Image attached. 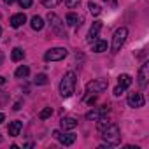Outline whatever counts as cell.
Returning a JSON list of instances; mask_svg holds the SVG:
<instances>
[{
  "label": "cell",
  "mask_w": 149,
  "mask_h": 149,
  "mask_svg": "<svg viewBox=\"0 0 149 149\" xmlns=\"http://www.w3.org/2000/svg\"><path fill=\"white\" fill-rule=\"evenodd\" d=\"M28 72H30V68L25 67V65H21V67L16 70V77H26V76H28Z\"/></svg>",
  "instance_id": "7402d4cb"
},
{
  "label": "cell",
  "mask_w": 149,
  "mask_h": 149,
  "mask_svg": "<svg viewBox=\"0 0 149 149\" xmlns=\"http://www.w3.org/2000/svg\"><path fill=\"white\" fill-rule=\"evenodd\" d=\"M123 91H125L123 88H119V86H116V90H114V95H116V97H119V95H121Z\"/></svg>",
  "instance_id": "4316f807"
},
{
  "label": "cell",
  "mask_w": 149,
  "mask_h": 149,
  "mask_svg": "<svg viewBox=\"0 0 149 149\" xmlns=\"http://www.w3.org/2000/svg\"><path fill=\"white\" fill-rule=\"evenodd\" d=\"M2 84H6V77H4V76H0V86H2Z\"/></svg>",
  "instance_id": "f1b7e54d"
},
{
  "label": "cell",
  "mask_w": 149,
  "mask_h": 149,
  "mask_svg": "<svg viewBox=\"0 0 149 149\" xmlns=\"http://www.w3.org/2000/svg\"><path fill=\"white\" fill-rule=\"evenodd\" d=\"M21 121H13L11 125H9V128H7V132H9V135L11 137H18L19 135V130H21Z\"/></svg>",
  "instance_id": "5bb4252c"
},
{
  "label": "cell",
  "mask_w": 149,
  "mask_h": 149,
  "mask_svg": "<svg viewBox=\"0 0 149 149\" xmlns=\"http://www.w3.org/2000/svg\"><path fill=\"white\" fill-rule=\"evenodd\" d=\"M2 60H4V54H2V53H0V63H2Z\"/></svg>",
  "instance_id": "1f68e13d"
},
{
  "label": "cell",
  "mask_w": 149,
  "mask_h": 149,
  "mask_svg": "<svg viewBox=\"0 0 149 149\" xmlns=\"http://www.w3.org/2000/svg\"><path fill=\"white\" fill-rule=\"evenodd\" d=\"M146 104V100H144V97H142V93H130L128 95V105L130 107H142Z\"/></svg>",
  "instance_id": "30bf717a"
},
{
  "label": "cell",
  "mask_w": 149,
  "mask_h": 149,
  "mask_svg": "<svg viewBox=\"0 0 149 149\" xmlns=\"http://www.w3.org/2000/svg\"><path fill=\"white\" fill-rule=\"evenodd\" d=\"M19 2V6L23 7V9H28V7H32V0H18Z\"/></svg>",
  "instance_id": "484cf974"
},
{
  "label": "cell",
  "mask_w": 149,
  "mask_h": 149,
  "mask_svg": "<svg viewBox=\"0 0 149 149\" xmlns=\"http://www.w3.org/2000/svg\"><path fill=\"white\" fill-rule=\"evenodd\" d=\"M67 54H68V51H67L65 47H54V49L46 51L44 60H46V61H60V60H63Z\"/></svg>",
  "instance_id": "277c9868"
},
{
  "label": "cell",
  "mask_w": 149,
  "mask_h": 149,
  "mask_svg": "<svg viewBox=\"0 0 149 149\" xmlns=\"http://www.w3.org/2000/svg\"><path fill=\"white\" fill-rule=\"evenodd\" d=\"M100 28H102V21H95V23L91 25V28H90V32H88V37H86V40H88L90 44H93V42L98 39Z\"/></svg>",
  "instance_id": "9c48e42d"
},
{
  "label": "cell",
  "mask_w": 149,
  "mask_h": 149,
  "mask_svg": "<svg viewBox=\"0 0 149 149\" xmlns=\"http://www.w3.org/2000/svg\"><path fill=\"white\" fill-rule=\"evenodd\" d=\"M47 19H49V25H51V30L54 32V33H58V35H65V30H63V25H61V21H60V18L54 14V13H49L47 14ZM67 37V35H65Z\"/></svg>",
  "instance_id": "5b68a950"
},
{
  "label": "cell",
  "mask_w": 149,
  "mask_h": 149,
  "mask_svg": "<svg viewBox=\"0 0 149 149\" xmlns=\"http://www.w3.org/2000/svg\"><path fill=\"white\" fill-rule=\"evenodd\" d=\"M65 21H67L68 26H76V25L79 23V16H77V14H74V13H70V14H67ZM79 25H81V23H79Z\"/></svg>",
  "instance_id": "ac0fdd59"
},
{
  "label": "cell",
  "mask_w": 149,
  "mask_h": 149,
  "mask_svg": "<svg viewBox=\"0 0 149 149\" xmlns=\"http://www.w3.org/2000/svg\"><path fill=\"white\" fill-rule=\"evenodd\" d=\"M130 84H132V77L128 76V74H123V76H119V81H118V86H119V88L126 90Z\"/></svg>",
  "instance_id": "9a60e30c"
},
{
  "label": "cell",
  "mask_w": 149,
  "mask_h": 149,
  "mask_svg": "<svg viewBox=\"0 0 149 149\" xmlns=\"http://www.w3.org/2000/svg\"><path fill=\"white\" fill-rule=\"evenodd\" d=\"M60 125H61L63 130H74V128L77 126V121L74 119V118H61Z\"/></svg>",
  "instance_id": "4fadbf2b"
},
{
  "label": "cell",
  "mask_w": 149,
  "mask_h": 149,
  "mask_svg": "<svg viewBox=\"0 0 149 149\" xmlns=\"http://www.w3.org/2000/svg\"><path fill=\"white\" fill-rule=\"evenodd\" d=\"M105 2L111 4V6H116V4H118V0H105Z\"/></svg>",
  "instance_id": "83f0119b"
},
{
  "label": "cell",
  "mask_w": 149,
  "mask_h": 149,
  "mask_svg": "<svg viewBox=\"0 0 149 149\" xmlns=\"http://www.w3.org/2000/svg\"><path fill=\"white\" fill-rule=\"evenodd\" d=\"M51 114H53V109H51V107H46L44 111H40V112H39V118H40V119H47Z\"/></svg>",
  "instance_id": "cb8c5ba5"
},
{
  "label": "cell",
  "mask_w": 149,
  "mask_h": 149,
  "mask_svg": "<svg viewBox=\"0 0 149 149\" xmlns=\"http://www.w3.org/2000/svg\"><path fill=\"white\" fill-rule=\"evenodd\" d=\"M23 56H25V53H23V49H21V47H14V49H13V53H11L13 61H19V60H23Z\"/></svg>",
  "instance_id": "d6986e66"
},
{
  "label": "cell",
  "mask_w": 149,
  "mask_h": 149,
  "mask_svg": "<svg viewBox=\"0 0 149 149\" xmlns=\"http://www.w3.org/2000/svg\"><path fill=\"white\" fill-rule=\"evenodd\" d=\"M88 9H90V13H91L93 16H98V14L102 13L100 6H98V4H93V2H90V4H88Z\"/></svg>",
  "instance_id": "ffe728a7"
},
{
  "label": "cell",
  "mask_w": 149,
  "mask_h": 149,
  "mask_svg": "<svg viewBox=\"0 0 149 149\" xmlns=\"http://www.w3.org/2000/svg\"><path fill=\"white\" fill-rule=\"evenodd\" d=\"M126 37H128V30H126L125 26L118 28V30L114 32V37H112V46H111V53H118V51L121 49V46L125 44Z\"/></svg>",
  "instance_id": "3957f363"
},
{
  "label": "cell",
  "mask_w": 149,
  "mask_h": 149,
  "mask_svg": "<svg viewBox=\"0 0 149 149\" xmlns=\"http://www.w3.org/2000/svg\"><path fill=\"white\" fill-rule=\"evenodd\" d=\"M33 83H35V84H39V86H42V84H47V76H46V74H37Z\"/></svg>",
  "instance_id": "44dd1931"
},
{
  "label": "cell",
  "mask_w": 149,
  "mask_h": 149,
  "mask_svg": "<svg viewBox=\"0 0 149 149\" xmlns=\"http://www.w3.org/2000/svg\"><path fill=\"white\" fill-rule=\"evenodd\" d=\"M26 21V16L23 14V13H19V14H14V16H11V19H9V25L13 26V28H19L23 23Z\"/></svg>",
  "instance_id": "7c38bea8"
},
{
  "label": "cell",
  "mask_w": 149,
  "mask_h": 149,
  "mask_svg": "<svg viewBox=\"0 0 149 149\" xmlns=\"http://www.w3.org/2000/svg\"><path fill=\"white\" fill-rule=\"evenodd\" d=\"M4 119H6V116H4V114H2V112H0V123H2V121H4Z\"/></svg>",
  "instance_id": "f546056e"
},
{
  "label": "cell",
  "mask_w": 149,
  "mask_h": 149,
  "mask_svg": "<svg viewBox=\"0 0 149 149\" xmlns=\"http://www.w3.org/2000/svg\"><path fill=\"white\" fill-rule=\"evenodd\" d=\"M53 137H56L63 146H72L74 142H76V135H74V133H63V135H61L58 130H54V132H53Z\"/></svg>",
  "instance_id": "ba28073f"
},
{
  "label": "cell",
  "mask_w": 149,
  "mask_h": 149,
  "mask_svg": "<svg viewBox=\"0 0 149 149\" xmlns=\"http://www.w3.org/2000/svg\"><path fill=\"white\" fill-rule=\"evenodd\" d=\"M0 35H2V28H0Z\"/></svg>",
  "instance_id": "d6a6232c"
},
{
  "label": "cell",
  "mask_w": 149,
  "mask_h": 149,
  "mask_svg": "<svg viewBox=\"0 0 149 149\" xmlns=\"http://www.w3.org/2000/svg\"><path fill=\"white\" fill-rule=\"evenodd\" d=\"M107 86H109V83L105 81V79H97V81H91V83H88L86 84V91L88 93H102L104 90H107Z\"/></svg>",
  "instance_id": "8992f818"
},
{
  "label": "cell",
  "mask_w": 149,
  "mask_h": 149,
  "mask_svg": "<svg viewBox=\"0 0 149 149\" xmlns=\"http://www.w3.org/2000/svg\"><path fill=\"white\" fill-rule=\"evenodd\" d=\"M93 51H95V53H104V51H107V42H105V40H95V42H93Z\"/></svg>",
  "instance_id": "e0dca14e"
},
{
  "label": "cell",
  "mask_w": 149,
  "mask_h": 149,
  "mask_svg": "<svg viewBox=\"0 0 149 149\" xmlns=\"http://www.w3.org/2000/svg\"><path fill=\"white\" fill-rule=\"evenodd\" d=\"M40 2H42V6H44V7L53 9V7H56V6L61 2V0H40Z\"/></svg>",
  "instance_id": "603a6c76"
},
{
  "label": "cell",
  "mask_w": 149,
  "mask_h": 149,
  "mask_svg": "<svg viewBox=\"0 0 149 149\" xmlns=\"http://www.w3.org/2000/svg\"><path fill=\"white\" fill-rule=\"evenodd\" d=\"M102 139L107 142V146H118L119 144V128H118V125H114V123H111L109 126H105L104 130H102Z\"/></svg>",
  "instance_id": "7a4b0ae2"
},
{
  "label": "cell",
  "mask_w": 149,
  "mask_h": 149,
  "mask_svg": "<svg viewBox=\"0 0 149 149\" xmlns=\"http://www.w3.org/2000/svg\"><path fill=\"white\" fill-rule=\"evenodd\" d=\"M63 2H65V6H67L68 9H74V7H77V6H79L81 0H63Z\"/></svg>",
  "instance_id": "d4e9b609"
},
{
  "label": "cell",
  "mask_w": 149,
  "mask_h": 149,
  "mask_svg": "<svg viewBox=\"0 0 149 149\" xmlns=\"http://www.w3.org/2000/svg\"><path fill=\"white\" fill-rule=\"evenodd\" d=\"M147 76H149V63L146 61L139 70V84H140V88L147 86Z\"/></svg>",
  "instance_id": "8fae6325"
},
{
  "label": "cell",
  "mask_w": 149,
  "mask_h": 149,
  "mask_svg": "<svg viewBox=\"0 0 149 149\" xmlns=\"http://www.w3.org/2000/svg\"><path fill=\"white\" fill-rule=\"evenodd\" d=\"M109 111H111V107H109V105L105 104V105H102L100 109H95V111H90V112L86 114V119H90V121H91V119H93V121H98V119H100V118H102L104 114H107Z\"/></svg>",
  "instance_id": "52a82bcc"
},
{
  "label": "cell",
  "mask_w": 149,
  "mask_h": 149,
  "mask_svg": "<svg viewBox=\"0 0 149 149\" xmlns=\"http://www.w3.org/2000/svg\"><path fill=\"white\" fill-rule=\"evenodd\" d=\"M76 83H77L76 74H74V72H67L65 77L60 83V93H61L63 98H68V97L74 95V91H76Z\"/></svg>",
  "instance_id": "6da1fadb"
},
{
  "label": "cell",
  "mask_w": 149,
  "mask_h": 149,
  "mask_svg": "<svg viewBox=\"0 0 149 149\" xmlns=\"http://www.w3.org/2000/svg\"><path fill=\"white\" fill-rule=\"evenodd\" d=\"M30 25H32V28H33V30H37V32L44 28V21H42V18H40V16H33Z\"/></svg>",
  "instance_id": "2e32d148"
},
{
  "label": "cell",
  "mask_w": 149,
  "mask_h": 149,
  "mask_svg": "<svg viewBox=\"0 0 149 149\" xmlns=\"http://www.w3.org/2000/svg\"><path fill=\"white\" fill-rule=\"evenodd\" d=\"M4 2H6V4H9V6H11V4H13V2H14V0H4Z\"/></svg>",
  "instance_id": "4dcf8cb0"
}]
</instances>
